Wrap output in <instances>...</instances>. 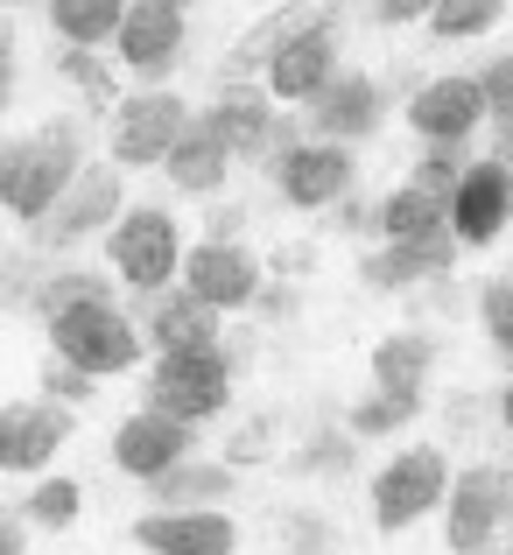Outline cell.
I'll use <instances>...</instances> for the list:
<instances>
[{
    "instance_id": "8fae6325",
    "label": "cell",
    "mask_w": 513,
    "mask_h": 555,
    "mask_svg": "<svg viewBox=\"0 0 513 555\" xmlns=\"http://www.w3.org/2000/svg\"><path fill=\"white\" fill-rule=\"evenodd\" d=\"M197 450V429L190 422H176V415H155V408H141V415H127L120 422V436H113V464H120L127 478H163L176 472V464Z\"/></svg>"
},
{
    "instance_id": "ee69618b",
    "label": "cell",
    "mask_w": 513,
    "mask_h": 555,
    "mask_svg": "<svg viewBox=\"0 0 513 555\" xmlns=\"http://www.w3.org/2000/svg\"><path fill=\"white\" fill-rule=\"evenodd\" d=\"M506 555H513V548H506Z\"/></svg>"
},
{
    "instance_id": "7a4b0ae2",
    "label": "cell",
    "mask_w": 513,
    "mask_h": 555,
    "mask_svg": "<svg viewBox=\"0 0 513 555\" xmlns=\"http://www.w3.org/2000/svg\"><path fill=\"white\" fill-rule=\"evenodd\" d=\"M50 352L64 359V366L106 379V373H127L141 359V331L120 302H78V310L50 317Z\"/></svg>"
},
{
    "instance_id": "3957f363",
    "label": "cell",
    "mask_w": 513,
    "mask_h": 555,
    "mask_svg": "<svg viewBox=\"0 0 513 555\" xmlns=\"http://www.w3.org/2000/svg\"><path fill=\"white\" fill-rule=\"evenodd\" d=\"M106 260L127 288L141 296H163V288L183 274V240H176V218L163 204H127V218L106 232Z\"/></svg>"
},
{
    "instance_id": "ffe728a7",
    "label": "cell",
    "mask_w": 513,
    "mask_h": 555,
    "mask_svg": "<svg viewBox=\"0 0 513 555\" xmlns=\"http://www.w3.org/2000/svg\"><path fill=\"white\" fill-rule=\"evenodd\" d=\"M204 120H211V134L232 149V163H260L282 113L268 106V85H226V92H218V106L204 113Z\"/></svg>"
},
{
    "instance_id": "e0dca14e",
    "label": "cell",
    "mask_w": 513,
    "mask_h": 555,
    "mask_svg": "<svg viewBox=\"0 0 513 555\" xmlns=\"http://www.w3.org/2000/svg\"><path fill=\"white\" fill-rule=\"evenodd\" d=\"M351 149H331V141H303L282 169H274V190H282L296 211H324V204L351 197Z\"/></svg>"
},
{
    "instance_id": "ba28073f",
    "label": "cell",
    "mask_w": 513,
    "mask_h": 555,
    "mask_svg": "<svg viewBox=\"0 0 513 555\" xmlns=\"http://www.w3.org/2000/svg\"><path fill=\"white\" fill-rule=\"evenodd\" d=\"M183 127H190V106L176 92L120 99V113H113V163H120V169H163Z\"/></svg>"
},
{
    "instance_id": "30bf717a",
    "label": "cell",
    "mask_w": 513,
    "mask_h": 555,
    "mask_svg": "<svg viewBox=\"0 0 513 555\" xmlns=\"http://www.w3.org/2000/svg\"><path fill=\"white\" fill-rule=\"evenodd\" d=\"M338 78V42H331V14H317L310 28L282 36V50L268 56V99H303L310 106L324 85Z\"/></svg>"
},
{
    "instance_id": "9a60e30c",
    "label": "cell",
    "mask_w": 513,
    "mask_h": 555,
    "mask_svg": "<svg viewBox=\"0 0 513 555\" xmlns=\"http://www.w3.org/2000/svg\"><path fill=\"white\" fill-rule=\"evenodd\" d=\"M513 218V169L506 163H472V177L450 197V232L458 246H492Z\"/></svg>"
},
{
    "instance_id": "6da1fadb",
    "label": "cell",
    "mask_w": 513,
    "mask_h": 555,
    "mask_svg": "<svg viewBox=\"0 0 513 555\" xmlns=\"http://www.w3.org/2000/svg\"><path fill=\"white\" fill-rule=\"evenodd\" d=\"M78 169H85V127L50 120V127H36V134L8 141V155H0V204L36 225V218H50V204L78 183Z\"/></svg>"
},
{
    "instance_id": "52a82bcc",
    "label": "cell",
    "mask_w": 513,
    "mask_h": 555,
    "mask_svg": "<svg viewBox=\"0 0 513 555\" xmlns=\"http://www.w3.org/2000/svg\"><path fill=\"white\" fill-rule=\"evenodd\" d=\"M444 500H450L444 450H401V457L373 478V528L401 534V528H415V520H429Z\"/></svg>"
},
{
    "instance_id": "b9f144b4",
    "label": "cell",
    "mask_w": 513,
    "mask_h": 555,
    "mask_svg": "<svg viewBox=\"0 0 513 555\" xmlns=\"http://www.w3.org/2000/svg\"><path fill=\"white\" fill-rule=\"evenodd\" d=\"M500 422H506V436H513V387H500Z\"/></svg>"
},
{
    "instance_id": "4dcf8cb0",
    "label": "cell",
    "mask_w": 513,
    "mask_h": 555,
    "mask_svg": "<svg viewBox=\"0 0 513 555\" xmlns=\"http://www.w3.org/2000/svg\"><path fill=\"white\" fill-rule=\"evenodd\" d=\"M478 324H486L492 352H500L506 366H513V268L486 282V296H478Z\"/></svg>"
},
{
    "instance_id": "603a6c76",
    "label": "cell",
    "mask_w": 513,
    "mask_h": 555,
    "mask_svg": "<svg viewBox=\"0 0 513 555\" xmlns=\"http://www.w3.org/2000/svg\"><path fill=\"white\" fill-rule=\"evenodd\" d=\"M149 500H163V514H197L204 500H232V464H197V457H183L176 472L149 478Z\"/></svg>"
},
{
    "instance_id": "8992f818",
    "label": "cell",
    "mask_w": 513,
    "mask_h": 555,
    "mask_svg": "<svg viewBox=\"0 0 513 555\" xmlns=\"http://www.w3.org/2000/svg\"><path fill=\"white\" fill-rule=\"evenodd\" d=\"M506 520H513V472L506 464H472V472H458V486H450V500H444L450 555H486V542Z\"/></svg>"
},
{
    "instance_id": "2e32d148",
    "label": "cell",
    "mask_w": 513,
    "mask_h": 555,
    "mask_svg": "<svg viewBox=\"0 0 513 555\" xmlns=\"http://www.w3.org/2000/svg\"><path fill=\"white\" fill-rule=\"evenodd\" d=\"M408 120L422 141H472L486 127V92H478V78H429L408 99Z\"/></svg>"
},
{
    "instance_id": "44dd1931",
    "label": "cell",
    "mask_w": 513,
    "mask_h": 555,
    "mask_svg": "<svg viewBox=\"0 0 513 555\" xmlns=\"http://www.w3.org/2000/svg\"><path fill=\"white\" fill-rule=\"evenodd\" d=\"M149 338L155 352H204V345H218V310L176 282L163 296H149Z\"/></svg>"
},
{
    "instance_id": "60d3db41",
    "label": "cell",
    "mask_w": 513,
    "mask_h": 555,
    "mask_svg": "<svg viewBox=\"0 0 513 555\" xmlns=\"http://www.w3.org/2000/svg\"><path fill=\"white\" fill-rule=\"evenodd\" d=\"M0 555H22V520L0 514Z\"/></svg>"
},
{
    "instance_id": "d590c367",
    "label": "cell",
    "mask_w": 513,
    "mask_h": 555,
    "mask_svg": "<svg viewBox=\"0 0 513 555\" xmlns=\"http://www.w3.org/2000/svg\"><path fill=\"white\" fill-rule=\"evenodd\" d=\"M296 464H303V472H338V464H351V443H345V436H310V450H296Z\"/></svg>"
},
{
    "instance_id": "5b68a950",
    "label": "cell",
    "mask_w": 513,
    "mask_h": 555,
    "mask_svg": "<svg viewBox=\"0 0 513 555\" xmlns=\"http://www.w3.org/2000/svg\"><path fill=\"white\" fill-rule=\"evenodd\" d=\"M232 401V366L218 345H204V352H163L155 359V379H149V408L155 415H176L197 429L204 415H218V408Z\"/></svg>"
},
{
    "instance_id": "d4e9b609",
    "label": "cell",
    "mask_w": 513,
    "mask_h": 555,
    "mask_svg": "<svg viewBox=\"0 0 513 555\" xmlns=\"http://www.w3.org/2000/svg\"><path fill=\"white\" fill-rule=\"evenodd\" d=\"M380 232H387V246L436 240V232H450V204H436V197H422L415 183H401V190L380 197Z\"/></svg>"
},
{
    "instance_id": "277c9868",
    "label": "cell",
    "mask_w": 513,
    "mask_h": 555,
    "mask_svg": "<svg viewBox=\"0 0 513 555\" xmlns=\"http://www.w3.org/2000/svg\"><path fill=\"white\" fill-rule=\"evenodd\" d=\"M127 218V169L120 163H85L78 183L50 204V218H36V246H78L92 232H113Z\"/></svg>"
},
{
    "instance_id": "cb8c5ba5",
    "label": "cell",
    "mask_w": 513,
    "mask_h": 555,
    "mask_svg": "<svg viewBox=\"0 0 513 555\" xmlns=\"http://www.w3.org/2000/svg\"><path fill=\"white\" fill-rule=\"evenodd\" d=\"M436 366V345L422 331H394L373 345V387L380 393H422V379Z\"/></svg>"
},
{
    "instance_id": "83f0119b",
    "label": "cell",
    "mask_w": 513,
    "mask_h": 555,
    "mask_svg": "<svg viewBox=\"0 0 513 555\" xmlns=\"http://www.w3.org/2000/svg\"><path fill=\"white\" fill-rule=\"evenodd\" d=\"M464 177H472V141H429V149H422V163H415V190H422V197L450 204Z\"/></svg>"
},
{
    "instance_id": "e575fe53",
    "label": "cell",
    "mask_w": 513,
    "mask_h": 555,
    "mask_svg": "<svg viewBox=\"0 0 513 555\" xmlns=\"http://www.w3.org/2000/svg\"><path fill=\"white\" fill-rule=\"evenodd\" d=\"M478 92H486V120L513 113V50H506V56H492V64L478 70Z\"/></svg>"
},
{
    "instance_id": "d6a6232c",
    "label": "cell",
    "mask_w": 513,
    "mask_h": 555,
    "mask_svg": "<svg viewBox=\"0 0 513 555\" xmlns=\"http://www.w3.org/2000/svg\"><path fill=\"white\" fill-rule=\"evenodd\" d=\"M500 22V8H486V0H450V8H429V28L436 36H486V28Z\"/></svg>"
},
{
    "instance_id": "4fadbf2b",
    "label": "cell",
    "mask_w": 513,
    "mask_h": 555,
    "mask_svg": "<svg viewBox=\"0 0 513 555\" xmlns=\"http://www.w3.org/2000/svg\"><path fill=\"white\" fill-rule=\"evenodd\" d=\"M183 288L197 302H211V310H246V302L260 296V260L246 254L240 240H232V246L204 240V246L183 254Z\"/></svg>"
},
{
    "instance_id": "f35d334b",
    "label": "cell",
    "mask_w": 513,
    "mask_h": 555,
    "mask_svg": "<svg viewBox=\"0 0 513 555\" xmlns=\"http://www.w3.org/2000/svg\"><path fill=\"white\" fill-rule=\"evenodd\" d=\"M492 163H513V113L492 120Z\"/></svg>"
},
{
    "instance_id": "f546056e",
    "label": "cell",
    "mask_w": 513,
    "mask_h": 555,
    "mask_svg": "<svg viewBox=\"0 0 513 555\" xmlns=\"http://www.w3.org/2000/svg\"><path fill=\"white\" fill-rule=\"evenodd\" d=\"M56 78H64V85H78V92L92 99L99 113H106V106L120 113V78H113V70L99 64L92 50H56Z\"/></svg>"
},
{
    "instance_id": "74e56055",
    "label": "cell",
    "mask_w": 513,
    "mask_h": 555,
    "mask_svg": "<svg viewBox=\"0 0 513 555\" xmlns=\"http://www.w3.org/2000/svg\"><path fill=\"white\" fill-rule=\"evenodd\" d=\"M373 22L380 28H408V22H429V8H415V0H380Z\"/></svg>"
},
{
    "instance_id": "7bdbcfd3",
    "label": "cell",
    "mask_w": 513,
    "mask_h": 555,
    "mask_svg": "<svg viewBox=\"0 0 513 555\" xmlns=\"http://www.w3.org/2000/svg\"><path fill=\"white\" fill-rule=\"evenodd\" d=\"M0 155H8V141H0Z\"/></svg>"
},
{
    "instance_id": "484cf974",
    "label": "cell",
    "mask_w": 513,
    "mask_h": 555,
    "mask_svg": "<svg viewBox=\"0 0 513 555\" xmlns=\"http://www.w3.org/2000/svg\"><path fill=\"white\" fill-rule=\"evenodd\" d=\"M127 8H106V0H56L50 28L70 42V50H99V42H120Z\"/></svg>"
},
{
    "instance_id": "8d00e7d4",
    "label": "cell",
    "mask_w": 513,
    "mask_h": 555,
    "mask_svg": "<svg viewBox=\"0 0 513 555\" xmlns=\"http://www.w3.org/2000/svg\"><path fill=\"white\" fill-rule=\"evenodd\" d=\"M331 232H380V204L338 197V204H331Z\"/></svg>"
},
{
    "instance_id": "5bb4252c",
    "label": "cell",
    "mask_w": 513,
    "mask_h": 555,
    "mask_svg": "<svg viewBox=\"0 0 513 555\" xmlns=\"http://www.w3.org/2000/svg\"><path fill=\"white\" fill-rule=\"evenodd\" d=\"M183 36H190L183 8H169V0H141V8H127V22H120V64L134 70V78L155 85V78H169V70H176Z\"/></svg>"
},
{
    "instance_id": "d6986e66",
    "label": "cell",
    "mask_w": 513,
    "mask_h": 555,
    "mask_svg": "<svg viewBox=\"0 0 513 555\" xmlns=\"http://www.w3.org/2000/svg\"><path fill=\"white\" fill-rule=\"evenodd\" d=\"M134 542L149 555H232L240 548V528L218 506H197V514H141Z\"/></svg>"
},
{
    "instance_id": "ab89813d",
    "label": "cell",
    "mask_w": 513,
    "mask_h": 555,
    "mask_svg": "<svg viewBox=\"0 0 513 555\" xmlns=\"http://www.w3.org/2000/svg\"><path fill=\"white\" fill-rule=\"evenodd\" d=\"M8 92H14V42L0 36V113H8Z\"/></svg>"
},
{
    "instance_id": "ac0fdd59",
    "label": "cell",
    "mask_w": 513,
    "mask_h": 555,
    "mask_svg": "<svg viewBox=\"0 0 513 555\" xmlns=\"http://www.w3.org/2000/svg\"><path fill=\"white\" fill-rule=\"evenodd\" d=\"M458 268V232H436V240H408V246H380V254L359 260V282L373 296H401V288H422L436 274Z\"/></svg>"
},
{
    "instance_id": "4316f807",
    "label": "cell",
    "mask_w": 513,
    "mask_h": 555,
    "mask_svg": "<svg viewBox=\"0 0 513 555\" xmlns=\"http://www.w3.org/2000/svg\"><path fill=\"white\" fill-rule=\"evenodd\" d=\"M28 302L42 310V324L64 310H78V302H113L106 296V274H85V268H64V274H36V288H28Z\"/></svg>"
},
{
    "instance_id": "f1b7e54d",
    "label": "cell",
    "mask_w": 513,
    "mask_h": 555,
    "mask_svg": "<svg viewBox=\"0 0 513 555\" xmlns=\"http://www.w3.org/2000/svg\"><path fill=\"white\" fill-rule=\"evenodd\" d=\"M415 415H422V393H365V401L345 408V436H394Z\"/></svg>"
},
{
    "instance_id": "836d02e7",
    "label": "cell",
    "mask_w": 513,
    "mask_h": 555,
    "mask_svg": "<svg viewBox=\"0 0 513 555\" xmlns=\"http://www.w3.org/2000/svg\"><path fill=\"white\" fill-rule=\"evenodd\" d=\"M42 387H50V401H64V408H85L99 393V379L92 373H78V366H64V359L50 352V366H42Z\"/></svg>"
},
{
    "instance_id": "1f68e13d",
    "label": "cell",
    "mask_w": 513,
    "mask_h": 555,
    "mask_svg": "<svg viewBox=\"0 0 513 555\" xmlns=\"http://www.w3.org/2000/svg\"><path fill=\"white\" fill-rule=\"evenodd\" d=\"M78 506H85V492L70 486V478H42V486L28 492L22 520H36V528H70V520H78Z\"/></svg>"
},
{
    "instance_id": "9c48e42d",
    "label": "cell",
    "mask_w": 513,
    "mask_h": 555,
    "mask_svg": "<svg viewBox=\"0 0 513 555\" xmlns=\"http://www.w3.org/2000/svg\"><path fill=\"white\" fill-rule=\"evenodd\" d=\"M380 120H387V99H380V85L365 78V70H338V78L310 99V127L331 149H359L365 134H380Z\"/></svg>"
},
{
    "instance_id": "7c38bea8",
    "label": "cell",
    "mask_w": 513,
    "mask_h": 555,
    "mask_svg": "<svg viewBox=\"0 0 513 555\" xmlns=\"http://www.w3.org/2000/svg\"><path fill=\"white\" fill-rule=\"evenodd\" d=\"M70 443L64 401H8L0 408V472H42Z\"/></svg>"
},
{
    "instance_id": "7402d4cb",
    "label": "cell",
    "mask_w": 513,
    "mask_h": 555,
    "mask_svg": "<svg viewBox=\"0 0 513 555\" xmlns=\"http://www.w3.org/2000/svg\"><path fill=\"white\" fill-rule=\"evenodd\" d=\"M163 169H169L176 190H190V197H211V190L232 177V149L211 134V120H204V113H190V127L176 134V149H169Z\"/></svg>"
}]
</instances>
